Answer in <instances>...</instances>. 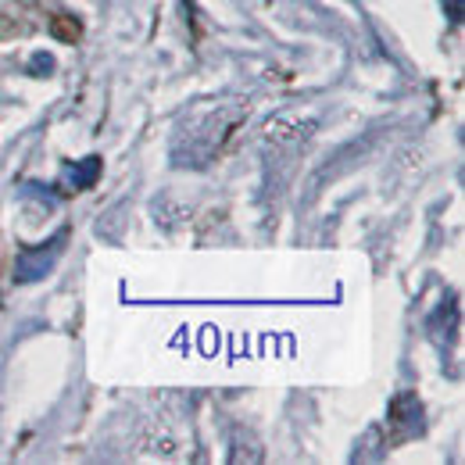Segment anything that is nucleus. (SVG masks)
<instances>
[{
  "instance_id": "obj_1",
  "label": "nucleus",
  "mask_w": 465,
  "mask_h": 465,
  "mask_svg": "<svg viewBox=\"0 0 465 465\" xmlns=\"http://www.w3.org/2000/svg\"><path fill=\"white\" fill-rule=\"evenodd\" d=\"M64 240H68V232H58L51 243L22 251V254H18V262H15V280H18V283H36V280H44V276L54 269V262L61 258Z\"/></svg>"
},
{
  "instance_id": "obj_3",
  "label": "nucleus",
  "mask_w": 465,
  "mask_h": 465,
  "mask_svg": "<svg viewBox=\"0 0 465 465\" xmlns=\"http://www.w3.org/2000/svg\"><path fill=\"white\" fill-rule=\"evenodd\" d=\"M51 68H54V58H51V54H44V51H40V54L33 58V64H29V72H33V75H44V72H51Z\"/></svg>"
},
{
  "instance_id": "obj_2",
  "label": "nucleus",
  "mask_w": 465,
  "mask_h": 465,
  "mask_svg": "<svg viewBox=\"0 0 465 465\" xmlns=\"http://www.w3.org/2000/svg\"><path fill=\"white\" fill-rule=\"evenodd\" d=\"M97 175H101V158L97 154H90V158H83V162H75V165H68L64 173H61V190L64 193H72V190H90L94 183H97Z\"/></svg>"
},
{
  "instance_id": "obj_4",
  "label": "nucleus",
  "mask_w": 465,
  "mask_h": 465,
  "mask_svg": "<svg viewBox=\"0 0 465 465\" xmlns=\"http://www.w3.org/2000/svg\"><path fill=\"white\" fill-rule=\"evenodd\" d=\"M451 4V22H462V0H444Z\"/></svg>"
}]
</instances>
